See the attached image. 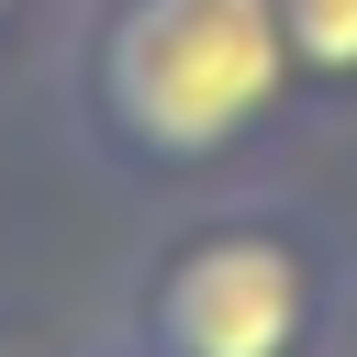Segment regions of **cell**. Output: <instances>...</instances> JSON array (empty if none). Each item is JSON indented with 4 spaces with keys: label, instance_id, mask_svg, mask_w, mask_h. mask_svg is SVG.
Segmentation results:
<instances>
[{
    "label": "cell",
    "instance_id": "1",
    "mask_svg": "<svg viewBox=\"0 0 357 357\" xmlns=\"http://www.w3.org/2000/svg\"><path fill=\"white\" fill-rule=\"evenodd\" d=\"M45 89L67 145L134 201L268 178V156L312 123L279 0H67Z\"/></svg>",
    "mask_w": 357,
    "mask_h": 357
},
{
    "label": "cell",
    "instance_id": "6",
    "mask_svg": "<svg viewBox=\"0 0 357 357\" xmlns=\"http://www.w3.org/2000/svg\"><path fill=\"white\" fill-rule=\"evenodd\" d=\"M22 22H33V0H0V45H11V33H22Z\"/></svg>",
    "mask_w": 357,
    "mask_h": 357
},
{
    "label": "cell",
    "instance_id": "5",
    "mask_svg": "<svg viewBox=\"0 0 357 357\" xmlns=\"http://www.w3.org/2000/svg\"><path fill=\"white\" fill-rule=\"evenodd\" d=\"M56 357H134V346H123V335H67Z\"/></svg>",
    "mask_w": 357,
    "mask_h": 357
},
{
    "label": "cell",
    "instance_id": "7",
    "mask_svg": "<svg viewBox=\"0 0 357 357\" xmlns=\"http://www.w3.org/2000/svg\"><path fill=\"white\" fill-rule=\"evenodd\" d=\"M335 357H357V312H346V335H335Z\"/></svg>",
    "mask_w": 357,
    "mask_h": 357
},
{
    "label": "cell",
    "instance_id": "3",
    "mask_svg": "<svg viewBox=\"0 0 357 357\" xmlns=\"http://www.w3.org/2000/svg\"><path fill=\"white\" fill-rule=\"evenodd\" d=\"M290 78L312 112H357V0H279Z\"/></svg>",
    "mask_w": 357,
    "mask_h": 357
},
{
    "label": "cell",
    "instance_id": "2",
    "mask_svg": "<svg viewBox=\"0 0 357 357\" xmlns=\"http://www.w3.org/2000/svg\"><path fill=\"white\" fill-rule=\"evenodd\" d=\"M346 312H357V257L335 212L279 178H234L145 234L112 335L134 357H335Z\"/></svg>",
    "mask_w": 357,
    "mask_h": 357
},
{
    "label": "cell",
    "instance_id": "4",
    "mask_svg": "<svg viewBox=\"0 0 357 357\" xmlns=\"http://www.w3.org/2000/svg\"><path fill=\"white\" fill-rule=\"evenodd\" d=\"M56 346H67V335H45L22 301H0V357H56Z\"/></svg>",
    "mask_w": 357,
    "mask_h": 357
}]
</instances>
